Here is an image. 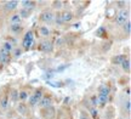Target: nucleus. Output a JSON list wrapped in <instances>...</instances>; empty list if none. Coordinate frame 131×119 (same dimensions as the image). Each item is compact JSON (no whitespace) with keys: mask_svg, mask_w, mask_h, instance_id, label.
<instances>
[{"mask_svg":"<svg viewBox=\"0 0 131 119\" xmlns=\"http://www.w3.org/2000/svg\"><path fill=\"white\" fill-rule=\"evenodd\" d=\"M129 17H130V11L127 9H122L118 12L117 17H115V23H117V26H124V24L129 21Z\"/></svg>","mask_w":131,"mask_h":119,"instance_id":"obj_1","label":"nucleus"},{"mask_svg":"<svg viewBox=\"0 0 131 119\" xmlns=\"http://www.w3.org/2000/svg\"><path fill=\"white\" fill-rule=\"evenodd\" d=\"M33 43H34V38H33V32H32V30H29L28 33L24 35L23 40H22V48H23L24 50H27V51H28L29 49L32 48Z\"/></svg>","mask_w":131,"mask_h":119,"instance_id":"obj_2","label":"nucleus"},{"mask_svg":"<svg viewBox=\"0 0 131 119\" xmlns=\"http://www.w3.org/2000/svg\"><path fill=\"white\" fill-rule=\"evenodd\" d=\"M53 17H55V14H53L52 11H50V10H49V11H44V12H41V15H40V21L46 24H50L53 22Z\"/></svg>","mask_w":131,"mask_h":119,"instance_id":"obj_3","label":"nucleus"},{"mask_svg":"<svg viewBox=\"0 0 131 119\" xmlns=\"http://www.w3.org/2000/svg\"><path fill=\"white\" fill-rule=\"evenodd\" d=\"M10 62V52H7L6 50L3 48H0V64L5 66Z\"/></svg>","mask_w":131,"mask_h":119,"instance_id":"obj_4","label":"nucleus"},{"mask_svg":"<svg viewBox=\"0 0 131 119\" xmlns=\"http://www.w3.org/2000/svg\"><path fill=\"white\" fill-rule=\"evenodd\" d=\"M17 6H18V1L17 0H10V1H6L4 4V9L6 12H11V11L17 9Z\"/></svg>","mask_w":131,"mask_h":119,"instance_id":"obj_5","label":"nucleus"},{"mask_svg":"<svg viewBox=\"0 0 131 119\" xmlns=\"http://www.w3.org/2000/svg\"><path fill=\"white\" fill-rule=\"evenodd\" d=\"M51 103H52L51 97H49V96H42V99L39 101L38 106H39L40 108H49V107H51Z\"/></svg>","mask_w":131,"mask_h":119,"instance_id":"obj_6","label":"nucleus"},{"mask_svg":"<svg viewBox=\"0 0 131 119\" xmlns=\"http://www.w3.org/2000/svg\"><path fill=\"white\" fill-rule=\"evenodd\" d=\"M40 50H41L42 52H51L52 50H53V45H52L51 41L45 40V41H42L40 44Z\"/></svg>","mask_w":131,"mask_h":119,"instance_id":"obj_7","label":"nucleus"},{"mask_svg":"<svg viewBox=\"0 0 131 119\" xmlns=\"http://www.w3.org/2000/svg\"><path fill=\"white\" fill-rule=\"evenodd\" d=\"M35 4H37V3H35V1H32V0H23V1H21L22 9L30 10V11L35 7Z\"/></svg>","mask_w":131,"mask_h":119,"instance_id":"obj_8","label":"nucleus"},{"mask_svg":"<svg viewBox=\"0 0 131 119\" xmlns=\"http://www.w3.org/2000/svg\"><path fill=\"white\" fill-rule=\"evenodd\" d=\"M16 110H17V112H18L19 114H22V115H26L28 113V107H27V105L24 102H19L18 105H17V107H16Z\"/></svg>","mask_w":131,"mask_h":119,"instance_id":"obj_9","label":"nucleus"},{"mask_svg":"<svg viewBox=\"0 0 131 119\" xmlns=\"http://www.w3.org/2000/svg\"><path fill=\"white\" fill-rule=\"evenodd\" d=\"M111 92V88L106 84H103L98 88V95H103V96H108Z\"/></svg>","mask_w":131,"mask_h":119,"instance_id":"obj_10","label":"nucleus"},{"mask_svg":"<svg viewBox=\"0 0 131 119\" xmlns=\"http://www.w3.org/2000/svg\"><path fill=\"white\" fill-rule=\"evenodd\" d=\"M61 16H62L63 23H68V22H70V21L73 19V14H72L70 11H64V12H62Z\"/></svg>","mask_w":131,"mask_h":119,"instance_id":"obj_11","label":"nucleus"},{"mask_svg":"<svg viewBox=\"0 0 131 119\" xmlns=\"http://www.w3.org/2000/svg\"><path fill=\"white\" fill-rule=\"evenodd\" d=\"M22 29H23L22 24H10L9 27V30L14 34H18L19 32H22Z\"/></svg>","mask_w":131,"mask_h":119,"instance_id":"obj_12","label":"nucleus"},{"mask_svg":"<svg viewBox=\"0 0 131 119\" xmlns=\"http://www.w3.org/2000/svg\"><path fill=\"white\" fill-rule=\"evenodd\" d=\"M9 22H10V24H21L22 19H21V17L18 16V14H15V15H11V16H10Z\"/></svg>","mask_w":131,"mask_h":119,"instance_id":"obj_13","label":"nucleus"},{"mask_svg":"<svg viewBox=\"0 0 131 119\" xmlns=\"http://www.w3.org/2000/svg\"><path fill=\"white\" fill-rule=\"evenodd\" d=\"M125 58H126L125 55H117L112 58V63L113 64H122L123 62L125 61Z\"/></svg>","mask_w":131,"mask_h":119,"instance_id":"obj_14","label":"nucleus"},{"mask_svg":"<svg viewBox=\"0 0 131 119\" xmlns=\"http://www.w3.org/2000/svg\"><path fill=\"white\" fill-rule=\"evenodd\" d=\"M50 29L47 28V26H41L40 28H39V34L41 35L42 38H47L49 35H50Z\"/></svg>","mask_w":131,"mask_h":119,"instance_id":"obj_15","label":"nucleus"},{"mask_svg":"<svg viewBox=\"0 0 131 119\" xmlns=\"http://www.w3.org/2000/svg\"><path fill=\"white\" fill-rule=\"evenodd\" d=\"M39 99H38L37 96L34 95V94H32L30 96H28V105L30 106V107H34V106H37L38 103H39Z\"/></svg>","mask_w":131,"mask_h":119,"instance_id":"obj_16","label":"nucleus"},{"mask_svg":"<svg viewBox=\"0 0 131 119\" xmlns=\"http://www.w3.org/2000/svg\"><path fill=\"white\" fill-rule=\"evenodd\" d=\"M1 48L4 49V50H6V51H7V52H12V50H14L15 49V46H14V44L11 43V41H4V44H3V46H1Z\"/></svg>","mask_w":131,"mask_h":119,"instance_id":"obj_17","label":"nucleus"},{"mask_svg":"<svg viewBox=\"0 0 131 119\" xmlns=\"http://www.w3.org/2000/svg\"><path fill=\"white\" fill-rule=\"evenodd\" d=\"M18 16L21 17V19H24V18H28L30 16V10H26V9H21L18 11Z\"/></svg>","mask_w":131,"mask_h":119,"instance_id":"obj_18","label":"nucleus"},{"mask_svg":"<svg viewBox=\"0 0 131 119\" xmlns=\"http://www.w3.org/2000/svg\"><path fill=\"white\" fill-rule=\"evenodd\" d=\"M18 100L21 101V102H24L26 100H28V92L26 90L18 91Z\"/></svg>","mask_w":131,"mask_h":119,"instance_id":"obj_19","label":"nucleus"},{"mask_svg":"<svg viewBox=\"0 0 131 119\" xmlns=\"http://www.w3.org/2000/svg\"><path fill=\"white\" fill-rule=\"evenodd\" d=\"M0 107H1L3 110H6V108L9 107V97H7V96H4V97L0 100Z\"/></svg>","mask_w":131,"mask_h":119,"instance_id":"obj_20","label":"nucleus"},{"mask_svg":"<svg viewBox=\"0 0 131 119\" xmlns=\"http://www.w3.org/2000/svg\"><path fill=\"white\" fill-rule=\"evenodd\" d=\"M122 67H123V69L125 72H129L130 71V67H131V62H130V58L126 57L125 58V61L122 63Z\"/></svg>","mask_w":131,"mask_h":119,"instance_id":"obj_21","label":"nucleus"},{"mask_svg":"<svg viewBox=\"0 0 131 119\" xmlns=\"http://www.w3.org/2000/svg\"><path fill=\"white\" fill-rule=\"evenodd\" d=\"M123 108H124V111L126 112L127 114H130V112H131V101L130 100L124 101V103H123Z\"/></svg>","mask_w":131,"mask_h":119,"instance_id":"obj_22","label":"nucleus"},{"mask_svg":"<svg viewBox=\"0 0 131 119\" xmlns=\"http://www.w3.org/2000/svg\"><path fill=\"white\" fill-rule=\"evenodd\" d=\"M97 100H98V105L104 106L108 102V96H103V95H97Z\"/></svg>","mask_w":131,"mask_h":119,"instance_id":"obj_23","label":"nucleus"},{"mask_svg":"<svg viewBox=\"0 0 131 119\" xmlns=\"http://www.w3.org/2000/svg\"><path fill=\"white\" fill-rule=\"evenodd\" d=\"M53 21H55V23H56V24H58V26H62V24H63V21H62L61 12H57V14H55V17H53Z\"/></svg>","mask_w":131,"mask_h":119,"instance_id":"obj_24","label":"nucleus"},{"mask_svg":"<svg viewBox=\"0 0 131 119\" xmlns=\"http://www.w3.org/2000/svg\"><path fill=\"white\" fill-rule=\"evenodd\" d=\"M123 29H124V33L125 34H130L131 33V22H130V19H129L126 23L123 26Z\"/></svg>","mask_w":131,"mask_h":119,"instance_id":"obj_25","label":"nucleus"},{"mask_svg":"<svg viewBox=\"0 0 131 119\" xmlns=\"http://www.w3.org/2000/svg\"><path fill=\"white\" fill-rule=\"evenodd\" d=\"M12 52H14V57L15 58H18L22 56V52H23V50L21 48H15L14 50H12Z\"/></svg>","mask_w":131,"mask_h":119,"instance_id":"obj_26","label":"nucleus"},{"mask_svg":"<svg viewBox=\"0 0 131 119\" xmlns=\"http://www.w3.org/2000/svg\"><path fill=\"white\" fill-rule=\"evenodd\" d=\"M11 101L15 102V103L18 101V90H12L11 91Z\"/></svg>","mask_w":131,"mask_h":119,"instance_id":"obj_27","label":"nucleus"},{"mask_svg":"<svg viewBox=\"0 0 131 119\" xmlns=\"http://www.w3.org/2000/svg\"><path fill=\"white\" fill-rule=\"evenodd\" d=\"M90 115H91V118L92 119H96L98 117V111L97 108H95V107H91L90 108Z\"/></svg>","mask_w":131,"mask_h":119,"instance_id":"obj_28","label":"nucleus"},{"mask_svg":"<svg viewBox=\"0 0 131 119\" xmlns=\"http://www.w3.org/2000/svg\"><path fill=\"white\" fill-rule=\"evenodd\" d=\"M62 6H63V1H53L52 3V7L53 9H56V10H60V9H62Z\"/></svg>","mask_w":131,"mask_h":119,"instance_id":"obj_29","label":"nucleus"},{"mask_svg":"<svg viewBox=\"0 0 131 119\" xmlns=\"http://www.w3.org/2000/svg\"><path fill=\"white\" fill-rule=\"evenodd\" d=\"M91 105H92V107H95V108H96V106L98 105V100H97V96L96 95H94L91 97Z\"/></svg>","mask_w":131,"mask_h":119,"instance_id":"obj_30","label":"nucleus"},{"mask_svg":"<svg viewBox=\"0 0 131 119\" xmlns=\"http://www.w3.org/2000/svg\"><path fill=\"white\" fill-rule=\"evenodd\" d=\"M104 32H106V30H104V28H102V27H101V28H98V29H97V32H96V34L101 37V35H102V33H104Z\"/></svg>","mask_w":131,"mask_h":119,"instance_id":"obj_31","label":"nucleus"},{"mask_svg":"<svg viewBox=\"0 0 131 119\" xmlns=\"http://www.w3.org/2000/svg\"><path fill=\"white\" fill-rule=\"evenodd\" d=\"M80 119H89V115L86 114L85 112H81L80 113Z\"/></svg>","mask_w":131,"mask_h":119,"instance_id":"obj_32","label":"nucleus"},{"mask_svg":"<svg viewBox=\"0 0 131 119\" xmlns=\"http://www.w3.org/2000/svg\"><path fill=\"white\" fill-rule=\"evenodd\" d=\"M117 5L119 6V7H122V9H124V5H125V1H117Z\"/></svg>","mask_w":131,"mask_h":119,"instance_id":"obj_33","label":"nucleus"},{"mask_svg":"<svg viewBox=\"0 0 131 119\" xmlns=\"http://www.w3.org/2000/svg\"><path fill=\"white\" fill-rule=\"evenodd\" d=\"M74 28H77V29L80 28V22H78V23H75V24H74Z\"/></svg>","mask_w":131,"mask_h":119,"instance_id":"obj_34","label":"nucleus"},{"mask_svg":"<svg viewBox=\"0 0 131 119\" xmlns=\"http://www.w3.org/2000/svg\"><path fill=\"white\" fill-rule=\"evenodd\" d=\"M126 94H127V96L130 95V89H129V88H127V89H126Z\"/></svg>","mask_w":131,"mask_h":119,"instance_id":"obj_35","label":"nucleus"},{"mask_svg":"<svg viewBox=\"0 0 131 119\" xmlns=\"http://www.w3.org/2000/svg\"><path fill=\"white\" fill-rule=\"evenodd\" d=\"M22 119H29V118H27V117H24V118H22Z\"/></svg>","mask_w":131,"mask_h":119,"instance_id":"obj_36","label":"nucleus"},{"mask_svg":"<svg viewBox=\"0 0 131 119\" xmlns=\"http://www.w3.org/2000/svg\"><path fill=\"white\" fill-rule=\"evenodd\" d=\"M34 119H39V118H34Z\"/></svg>","mask_w":131,"mask_h":119,"instance_id":"obj_37","label":"nucleus"}]
</instances>
